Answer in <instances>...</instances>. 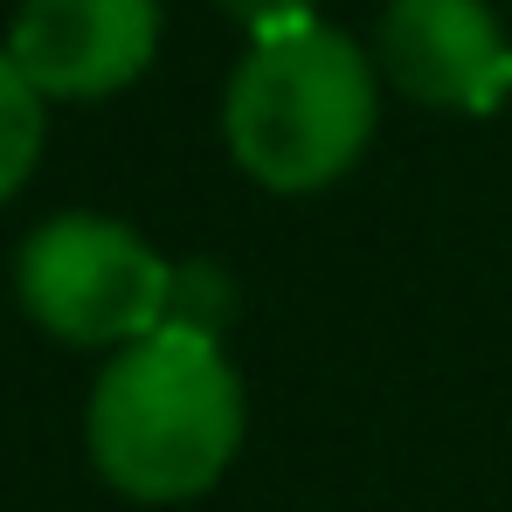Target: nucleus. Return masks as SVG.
I'll return each mask as SVG.
<instances>
[{
  "instance_id": "nucleus-1",
  "label": "nucleus",
  "mask_w": 512,
  "mask_h": 512,
  "mask_svg": "<svg viewBox=\"0 0 512 512\" xmlns=\"http://www.w3.org/2000/svg\"><path fill=\"white\" fill-rule=\"evenodd\" d=\"M90 464L111 492L139 506L201 499L243 443V381L208 333L160 326L97 374L90 395Z\"/></svg>"
},
{
  "instance_id": "nucleus-2",
  "label": "nucleus",
  "mask_w": 512,
  "mask_h": 512,
  "mask_svg": "<svg viewBox=\"0 0 512 512\" xmlns=\"http://www.w3.org/2000/svg\"><path fill=\"white\" fill-rule=\"evenodd\" d=\"M381 70L360 42L305 21L291 35H263L222 104V132L236 167L270 194H319L333 187L374 139Z\"/></svg>"
},
{
  "instance_id": "nucleus-3",
  "label": "nucleus",
  "mask_w": 512,
  "mask_h": 512,
  "mask_svg": "<svg viewBox=\"0 0 512 512\" xmlns=\"http://www.w3.org/2000/svg\"><path fill=\"white\" fill-rule=\"evenodd\" d=\"M28 319L63 346H125L173 319V263L111 215H56L14 263Z\"/></svg>"
},
{
  "instance_id": "nucleus-4",
  "label": "nucleus",
  "mask_w": 512,
  "mask_h": 512,
  "mask_svg": "<svg viewBox=\"0 0 512 512\" xmlns=\"http://www.w3.org/2000/svg\"><path fill=\"white\" fill-rule=\"evenodd\" d=\"M160 49V0H21L7 56L42 97H111Z\"/></svg>"
},
{
  "instance_id": "nucleus-5",
  "label": "nucleus",
  "mask_w": 512,
  "mask_h": 512,
  "mask_svg": "<svg viewBox=\"0 0 512 512\" xmlns=\"http://www.w3.org/2000/svg\"><path fill=\"white\" fill-rule=\"evenodd\" d=\"M374 70L436 111H492L512 84V49L485 0H388Z\"/></svg>"
},
{
  "instance_id": "nucleus-6",
  "label": "nucleus",
  "mask_w": 512,
  "mask_h": 512,
  "mask_svg": "<svg viewBox=\"0 0 512 512\" xmlns=\"http://www.w3.org/2000/svg\"><path fill=\"white\" fill-rule=\"evenodd\" d=\"M42 132H49L42 90L28 84L21 63L0 49V201L21 194V180L35 173V160H42Z\"/></svg>"
},
{
  "instance_id": "nucleus-7",
  "label": "nucleus",
  "mask_w": 512,
  "mask_h": 512,
  "mask_svg": "<svg viewBox=\"0 0 512 512\" xmlns=\"http://www.w3.org/2000/svg\"><path fill=\"white\" fill-rule=\"evenodd\" d=\"M222 312H229V284H222V270H208V263L173 270V319H167V326H187V333H208V340H215Z\"/></svg>"
},
{
  "instance_id": "nucleus-8",
  "label": "nucleus",
  "mask_w": 512,
  "mask_h": 512,
  "mask_svg": "<svg viewBox=\"0 0 512 512\" xmlns=\"http://www.w3.org/2000/svg\"><path fill=\"white\" fill-rule=\"evenodd\" d=\"M312 7H319V0H222V14L243 21L256 42H263V35H291V28H305Z\"/></svg>"
}]
</instances>
